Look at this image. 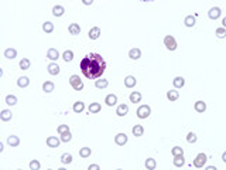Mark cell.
I'll return each instance as SVG.
<instances>
[{
    "mask_svg": "<svg viewBox=\"0 0 226 170\" xmlns=\"http://www.w3.org/2000/svg\"><path fill=\"white\" fill-rule=\"evenodd\" d=\"M81 71L89 79H99L106 70V63L103 57L96 52H91L82 58L79 64Z\"/></svg>",
    "mask_w": 226,
    "mask_h": 170,
    "instance_id": "cell-1",
    "label": "cell"
},
{
    "mask_svg": "<svg viewBox=\"0 0 226 170\" xmlns=\"http://www.w3.org/2000/svg\"><path fill=\"white\" fill-rule=\"evenodd\" d=\"M70 84L75 91H82V89H84V82H82V79L79 78V75H72V77L70 78Z\"/></svg>",
    "mask_w": 226,
    "mask_h": 170,
    "instance_id": "cell-2",
    "label": "cell"
},
{
    "mask_svg": "<svg viewBox=\"0 0 226 170\" xmlns=\"http://www.w3.org/2000/svg\"><path fill=\"white\" fill-rule=\"evenodd\" d=\"M137 118L140 119H147L150 116V114H151V108L149 106V105H141V106L137 108Z\"/></svg>",
    "mask_w": 226,
    "mask_h": 170,
    "instance_id": "cell-3",
    "label": "cell"
},
{
    "mask_svg": "<svg viewBox=\"0 0 226 170\" xmlns=\"http://www.w3.org/2000/svg\"><path fill=\"white\" fill-rule=\"evenodd\" d=\"M164 45L168 48V50H170V51L177 50V41H175L174 36H171V34L165 36V37H164Z\"/></svg>",
    "mask_w": 226,
    "mask_h": 170,
    "instance_id": "cell-4",
    "label": "cell"
},
{
    "mask_svg": "<svg viewBox=\"0 0 226 170\" xmlns=\"http://www.w3.org/2000/svg\"><path fill=\"white\" fill-rule=\"evenodd\" d=\"M206 160H208V157H206V155L205 153H199V155L194 159V166L198 167V169H201V167L205 166V163H206Z\"/></svg>",
    "mask_w": 226,
    "mask_h": 170,
    "instance_id": "cell-5",
    "label": "cell"
},
{
    "mask_svg": "<svg viewBox=\"0 0 226 170\" xmlns=\"http://www.w3.org/2000/svg\"><path fill=\"white\" fill-rule=\"evenodd\" d=\"M115 143L119 145V146H123V145L127 143V135L126 133H117L115 136Z\"/></svg>",
    "mask_w": 226,
    "mask_h": 170,
    "instance_id": "cell-6",
    "label": "cell"
},
{
    "mask_svg": "<svg viewBox=\"0 0 226 170\" xmlns=\"http://www.w3.org/2000/svg\"><path fill=\"white\" fill-rule=\"evenodd\" d=\"M61 139H58L57 136H48L47 137V145L48 148H58Z\"/></svg>",
    "mask_w": 226,
    "mask_h": 170,
    "instance_id": "cell-7",
    "label": "cell"
},
{
    "mask_svg": "<svg viewBox=\"0 0 226 170\" xmlns=\"http://www.w3.org/2000/svg\"><path fill=\"white\" fill-rule=\"evenodd\" d=\"M88 36H89L91 40H98L99 36H100V29H99V27H92V29L89 30Z\"/></svg>",
    "mask_w": 226,
    "mask_h": 170,
    "instance_id": "cell-8",
    "label": "cell"
},
{
    "mask_svg": "<svg viewBox=\"0 0 226 170\" xmlns=\"http://www.w3.org/2000/svg\"><path fill=\"white\" fill-rule=\"evenodd\" d=\"M220 13H222V11H220V9L219 7H212L211 10H209V19H212V20H216V19H219V17H220Z\"/></svg>",
    "mask_w": 226,
    "mask_h": 170,
    "instance_id": "cell-9",
    "label": "cell"
},
{
    "mask_svg": "<svg viewBox=\"0 0 226 170\" xmlns=\"http://www.w3.org/2000/svg\"><path fill=\"white\" fill-rule=\"evenodd\" d=\"M47 70H48V72H50L51 75H58L59 74V67H58V64H57V63L48 64Z\"/></svg>",
    "mask_w": 226,
    "mask_h": 170,
    "instance_id": "cell-10",
    "label": "cell"
},
{
    "mask_svg": "<svg viewBox=\"0 0 226 170\" xmlns=\"http://www.w3.org/2000/svg\"><path fill=\"white\" fill-rule=\"evenodd\" d=\"M136 82H137V79H136L133 75H127V77L124 78V85H126L127 88H133V87H136Z\"/></svg>",
    "mask_w": 226,
    "mask_h": 170,
    "instance_id": "cell-11",
    "label": "cell"
},
{
    "mask_svg": "<svg viewBox=\"0 0 226 170\" xmlns=\"http://www.w3.org/2000/svg\"><path fill=\"white\" fill-rule=\"evenodd\" d=\"M105 102L107 106H113V105L117 104V96L115 95V94H110V95H107L105 98Z\"/></svg>",
    "mask_w": 226,
    "mask_h": 170,
    "instance_id": "cell-12",
    "label": "cell"
},
{
    "mask_svg": "<svg viewBox=\"0 0 226 170\" xmlns=\"http://www.w3.org/2000/svg\"><path fill=\"white\" fill-rule=\"evenodd\" d=\"M47 57L50 60H52V61H55V60H58L59 58V52L57 48H50L47 51Z\"/></svg>",
    "mask_w": 226,
    "mask_h": 170,
    "instance_id": "cell-13",
    "label": "cell"
},
{
    "mask_svg": "<svg viewBox=\"0 0 226 170\" xmlns=\"http://www.w3.org/2000/svg\"><path fill=\"white\" fill-rule=\"evenodd\" d=\"M127 112H129V106L126 104L119 105V106H117V109H116V114L119 115V116H126V115H127Z\"/></svg>",
    "mask_w": 226,
    "mask_h": 170,
    "instance_id": "cell-14",
    "label": "cell"
},
{
    "mask_svg": "<svg viewBox=\"0 0 226 170\" xmlns=\"http://www.w3.org/2000/svg\"><path fill=\"white\" fill-rule=\"evenodd\" d=\"M194 108H195V111H197V112L202 114V112L206 111V104H205L204 101H197L195 105H194Z\"/></svg>",
    "mask_w": 226,
    "mask_h": 170,
    "instance_id": "cell-15",
    "label": "cell"
},
{
    "mask_svg": "<svg viewBox=\"0 0 226 170\" xmlns=\"http://www.w3.org/2000/svg\"><path fill=\"white\" fill-rule=\"evenodd\" d=\"M11 116H13V114H11V111H9V109H3V111L0 112V119H2L3 122L10 121Z\"/></svg>",
    "mask_w": 226,
    "mask_h": 170,
    "instance_id": "cell-16",
    "label": "cell"
},
{
    "mask_svg": "<svg viewBox=\"0 0 226 170\" xmlns=\"http://www.w3.org/2000/svg\"><path fill=\"white\" fill-rule=\"evenodd\" d=\"M129 57L131 60H139L141 57V51H140V48H131L130 51H129Z\"/></svg>",
    "mask_w": 226,
    "mask_h": 170,
    "instance_id": "cell-17",
    "label": "cell"
},
{
    "mask_svg": "<svg viewBox=\"0 0 226 170\" xmlns=\"http://www.w3.org/2000/svg\"><path fill=\"white\" fill-rule=\"evenodd\" d=\"M68 30H70V34H72V36H77V34L81 33V27H79V24H77V23H71L70 27H68Z\"/></svg>",
    "mask_w": 226,
    "mask_h": 170,
    "instance_id": "cell-18",
    "label": "cell"
},
{
    "mask_svg": "<svg viewBox=\"0 0 226 170\" xmlns=\"http://www.w3.org/2000/svg\"><path fill=\"white\" fill-rule=\"evenodd\" d=\"M54 88H55V85H54V82H51V81H45L43 84V91H44V92H47V94L52 92Z\"/></svg>",
    "mask_w": 226,
    "mask_h": 170,
    "instance_id": "cell-19",
    "label": "cell"
},
{
    "mask_svg": "<svg viewBox=\"0 0 226 170\" xmlns=\"http://www.w3.org/2000/svg\"><path fill=\"white\" fill-rule=\"evenodd\" d=\"M89 114H98V112H100V109H102V106H100V104L99 102H92L91 105H89Z\"/></svg>",
    "mask_w": 226,
    "mask_h": 170,
    "instance_id": "cell-20",
    "label": "cell"
},
{
    "mask_svg": "<svg viewBox=\"0 0 226 170\" xmlns=\"http://www.w3.org/2000/svg\"><path fill=\"white\" fill-rule=\"evenodd\" d=\"M131 132H133V135H134L136 137L143 136V133H144V128H143L141 125H134V126H133V129H131Z\"/></svg>",
    "mask_w": 226,
    "mask_h": 170,
    "instance_id": "cell-21",
    "label": "cell"
},
{
    "mask_svg": "<svg viewBox=\"0 0 226 170\" xmlns=\"http://www.w3.org/2000/svg\"><path fill=\"white\" fill-rule=\"evenodd\" d=\"M7 143L10 145V146H13V148H16V146L20 145V139H18V136H16V135H11V136L7 137Z\"/></svg>",
    "mask_w": 226,
    "mask_h": 170,
    "instance_id": "cell-22",
    "label": "cell"
},
{
    "mask_svg": "<svg viewBox=\"0 0 226 170\" xmlns=\"http://www.w3.org/2000/svg\"><path fill=\"white\" fill-rule=\"evenodd\" d=\"M64 13H65V9L62 7V6H54V7H52V14L55 16V17H61L62 14H64Z\"/></svg>",
    "mask_w": 226,
    "mask_h": 170,
    "instance_id": "cell-23",
    "label": "cell"
},
{
    "mask_svg": "<svg viewBox=\"0 0 226 170\" xmlns=\"http://www.w3.org/2000/svg\"><path fill=\"white\" fill-rule=\"evenodd\" d=\"M167 98L170 101H177L179 98V92L177 91V89H170L167 92Z\"/></svg>",
    "mask_w": 226,
    "mask_h": 170,
    "instance_id": "cell-24",
    "label": "cell"
},
{
    "mask_svg": "<svg viewBox=\"0 0 226 170\" xmlns=\"http://www.w3.org/2000/svg\"><path fill=\"white\" fill-rule=\"evenodd\" d=\"M4 57L9 60H14L17 57V51H16L14 48H7L6 51H4Z\"/></svg>",
    "mask_w": 226,
    "mask_h": 170,
    "instance_id": "cell-25",
    "label": "cell"
},
{
    "mask_svg": "<svg viewBox=\"0 0 226 170\" xmlns=\"http://www.w3.org/2000/svg\"><path fill=\"white\" fill-rule=\"evenodd\" d=\"M140 101H141V94L137 92V91H133V92L130 94V102L137 104V102H140Z\"/></svg>",
    "mask_w": 226,
    "mask_h": 170,
    "instance_id": "cell-26",
    "label": "cell"
},
{
    "mask_svg": "<svg viewBox=\"0 0 226 170\" xmlns=\"http://www.w3.org/2000/svg\"><path fill=\"white\" fill-rule=\"evenodd\" d=\"M17 85L20 87V88H26V87L30 85V79L27 77H20L17 79Z\"/></svg>",
    "mask_w": 226,
    "mask_h": 170,
    "instance_id": "cell-27",
    "label": "cell"
},
{
    "mask_svg": "<svg viewBox=\"0 0 226 170\" xmlns=\"http://www.w3.org/2000/svg\"><path fill=\"white\" fill-rule=\"evenodd\" d=\"M172 84H174L175 88H183L184 85H185V79H184L183 77H175Z\"/></svg>",
    "mask_w": 226,
    "mask_h": 170,
    "instance_id": "cell-28",
    "label": "cell"
},
{
    "mask_svg": "<svg viewBox=\"0 0 226 170\" xmlns=\"http://www.w3.org/2000/svg\"><path fill=\"white\" fill-rule=\"evenodd\" d=\"M84 109H85V104L82 101H78V102L73 104V112H75V114H81Z\"/></svg>",
    "mask_w": 226,
    "mask_h": 170,
    "instance_id": "cell-29",
    "label": "cell"
},
{
    "mask_svg": "<svg viewBox=\"0 0 226 170\" xmlns=\"http://www.w3.org/2000/svg\"><path fill=\"white\" fill-rule=\"evenodd\" d=\"M185 164V159L184 156H175L174 157V166L175 167H183Z\"/></svg>",
    "mask_w": 226,
    "mask_h": 170,
    "instance_id": "cell-30",
    "label": "cell"
},
{
    "mask_svg": "<svg viewBox=\"0 0 226 170\" xmlns=\"http://www.w3.org/2000/svg\"><path fill=\"white\" fill-rule=\"evenodd\" d=\"M109 85V81L107 79H96V82H95V87L96 88H99V89H103V88H106Z\"/></svg>",
    "mask_w": 226,
    "mask_h": 170,
    "instance_id": "cell-31",
    "label": "cell"
},
{
    "mask_svg": "<svg viewBox=\"0 0 226 170\" xmlns=\"http://www.w3.org/2000/svg\"><path fill=\"white\" fill-rule=\"evenodd\" d=\"M156 166H157L156 159H153V157H149V159L146 160V167H147V170H154V169H156Z\"/></svg>",
    "mask_w": 226,
    "mask_h": 170,
    "instance_id": "cell-32",
    "label": "cell"
},
{
    "mask_svg": "<svg viewBox=\"0 0 226 170\" xmlns=\"http://www.w3.org/2000/svg\"><path fill=\"white\" fill-rule=\"evenodd\" d=\"M62 58H64L65 63H70V61L73 60V52L71 51V50H66V51H64V54H62Z\"/></svg>",
    "mask_w": 226,
    "mask_h": 170,
    "instance_id": "cell-33",
    "label": "cell"
},
{
    "mask_svg": "<svg viewBox=\"0 0 226 170\" xmlns=\"http://www.w3.org/2000/svg\"><path fill=\"white\" fill-rule=\"evenodd\" d=\"M184 24L186 27H194L195 26V17L194 16H186L185 19H184Z\"/></svg>",
    "mask_w": 226,
    "mask_h": 170,
    "instance_id": "cell-34",
    "label": "cell"
},
{
    "mask_svg": "<svg viewBox=\"0 0 226 170\" xmlns=\"http://www.w3.org/2000/svg\"><path fill=\"white\" fill-rule=\"evenodd\" d=\"M91 153H92L91 148H82L79 150V156H81V157H84V159L89 157V156H91Z\"/></svg>",
    "mask_w": 226,
    "mask_h": 170,
    "instance_id": "cell-35",
    "label": "cell"
},
{
    "mask_svg": "<svg viewBox=\"0 0 226 170\" xmlns=\"http://www.w3.org/2000/svg\"><path fill=\"white\" fill-rule=\"evenodd\" d=\"M43 30L45 33H52V31H54V24H52L51 21H45L43 24Z\"/></svg>",
    "mask_w": 226,
    "mask_h": 170,
    "instance_id": "cell-36",
    "label": "cell"
},
{
    "mask_svg": "<svg viewBox=\"0 0 226 170\" xmlns=\"http://www.w3.org/2000/svg\"><path fill=\"white\" fill-rule=\"evenodd\" d=\"M61 162L64 163V164H70V163H72V155H70V153H64V155L61 156Z\"/></svg>",
    "mask_w": 226,
    "mask_h": 170,
    "instance_id": "cell-37",
    "label": "cell"
},
{
    "mask_svg": "<svg viewBox=\"0 0 226 170\" xmlns=\"http://www.w3.org/2000/svg\"><path fill=\"white\" fill-rule=\"evenodd\" d=\"M171 153H172V156H184V149L181 148V146H174L172 148V150H171Z\"/></svg>",
    "mask_w": 226,
    "mask_h": 170,
    "instance_id": "cell-38",
    "label": "cell"
},
{
    "mask_svg": "<svg viewBox=\"0 0 226 170\" xmlns=\"http://www.w3.org/2000/svg\"><path fill=\"white\" fill-rule=\"evenodd\" d=\"M6 104L10 105V106H14V105L17 104V98H16L14 95H7L6 96Z\"/></svg>",
    "mask_w": 226,
    "mask_h": 170,
    "instance_id": "cell-39",
    "label": "cell"
},
{
    "mask_svg": "<svg viewBox=\"0 0 226 170\" xmlns=\"http://www.w3.org/2000/svg\"><path fill=\"white\" fill-rule=\"evenodd\" d=\"M197 141H198V137L194 132H190L188 135H186V142H188V143H195Z\"/></svg>",
    "mask_w": 226,
    "mask_h": 170,
    "instance_id": "cell-40",
    "label": "cell"
},
{
    "mask_svg": "<svg viewBox=\"0 0 226 170\" xmlns=\"http://www.w3.org/2000/svg\"><path fill=\"white\" fill-rule=\"evenodd\" d=\"M216 37L218 38H225L226 37V29H223V27H219V29H216Z\"/></svg>",
    "mask_w": 226,
    "mask_h": 170,
    "instance_id": "cell-41",
    "label": "cell"
},
{
    "mask_svg": "<svg viewBox=\"0 0 226 170\" xmlns=\"http://www.w3.org/2000/svg\"><path fill=\"white\" fill-rule=\"evenodd\" d=\"M72 139V135H71V132L68 130V132H65V133H62L61 135V142H65V143H68V142Z\"/></svg>",
    "mask_w": 226,
    "mask_h": 170,
    "instance_id": "cell-42",
    "label": "cell"
},
{
    "mask_svg": "<svg viewBox=\"0 0 226 170\" xmlns=\"http://www.w3.org/2000/svg\"><path fill=\"white\" fill-rule=\"evenodd\" d=\"M20 68H21V70H28L30 68V60L23 58L21 61H20Z\"/></svg>",
    "mask_w": 226,
    "mask_h": 170,
    "instance_id": "cell-43",
    "label": "cell"
},
{
    "mask_svg": "<svg viewBox=\"0 0 226 170\" xmlns=\"http://www.w3.org/2000/svg\"><path fill=\"white\" fill-rule=\"evenodd\" d=\"M40 162H38V160H31V162H30V169L31 170H40Z\"/></svg>",
    "mask_w": 226,
    "mask_h": 170,
    "instance_id": "cell-44",
    "label": "cell"
},
{
    "mask_svg": "<svg viewBox=\"0 0 226 170\" xmlns=\"http://www.w3.org/2000/svg\"><path fill=\"white\" fill-rule=\"evenodd\" d=\"M70 130V128H68V125H59L58 126V133L59 135H62V133H65Z\"/></svg>",
    "mask_w": 226,
    "mask_h": 170,
    "instance_id": "cell-45",
    "label": "cell"
},
{
    "mask_svg": "<svg viewBox=\"0 0 226 170\" xmlns=\"http://www.w3.org/2000/svg\"><path fill=\"white\" fill-rule=\"evenodd\" d=\"M88 170H100V167H99V164H91L88 167Z\"/></svg>",
    "mask_w": 226,
    "mask_h": 170,
    "instance_id": "cell-46",
    "label": "cell"
},
{
    "mask_svg": "<svg viewBox=\"0 0 226 170\" xmlns=\"http://www.w3.org/2000/svg\"><path fill=\"white\" fill-rule=\"evenodd\" d=\"M205 170H218V169H216L215 166H208V167H206V169H205Z\"/></svg>",
    "mask_w": 226,
    "mask_h": 170,
    "instance_id": "cell-47",
    "label": "cell"
},
{
    "mask_svg": "<svg viewBox=\"0 0 226 170\" xmlns=\"http://www.w3.org/2000/svg\"><path fill=\"white\" fill-rule=\"evenodd\" d=\"M222 160L226 163V152H223V155H222Z\"/></svg>",
    "mask_w": 226,
    "mask_h": 170,
    "instance_id": "cell-48",
    "label": "cell"
},
{
    "mask_svg": "<svg viewBox=\"0 0 226 170\" xmlns=\"http://www.w3.org/2000/svg\"><path fill=\"white\" fill-rule=\"evenodd\" d=\"M222 24H223V29H226V17L222 20Z\"/></svg>",
    "mask_w": 226,
    "mask_h": 170,
    "instance_id": "cell-49",
    "label": "cell"
},
{
    "mask_svg": "<svg viewBox=\"0 0 226 170\" xmlns=\"http://www.w3.org/2000/svg\"><path fill=\"white\" fill-rule=\"evenodd\" d=\"M93 2H89V0H84V4H92Z\"/></svg>",
    "mask_w": 226,
    "mask_h": 170,
    "instance_id": "cell-50",
    "label": "cell"
},
{
    "mask_svg": "<svg viewBox=\"0 0 226 170\" xmlns=\"http://www.w3.org/2000/svg\"><path fill=\"white\" fill-rule=\"evenodd\" d=\"M58 170H66V169H64V167H61V169H58Z\"/></svg>",
    "mask_w": 226,
    "mask_h": 170,
    "instance_id": "cell-51",
    "label": "cell"
},
{
    "mask_svg": "<svg viewBox=\"0 0 226 170\" xmlns=\"http://www.w3.org/2000/svg\"><path fill=\"white\" fill-rule=\"evenodd\" d=\"M17 170H21V169H17Z\"/></svg>",
    "mask_w": 226,
    "mask_h": 170,
    "instance_id": "cell-52",
    "label": "cell"
},
{
    "mask_svg": "<svg viewBox=\"0 0 226 170\" xmlns=\"http://www.w3.org/2000/svg\"><path fill=\"white\" fill-rule=\"evenodd\" d=\"M48 170H52V169H48Z\"/></svg>",
    "mask_w": 226,
    "mask_h": 170,
    "instance_id": "cell-53",
    "label": "cell"
},
{
    "mask_svg": "<svg viewBox=\"0 0 226 170\" xmlns=\"http://www.w3.org/2000/svg\"><path fill=\"white\" fill-rule=\"evenodd\" d=\"M117 170H122V169H117Z\"/></svg>",
    "mask_w": 226,
    "mask_h": 170,
    "instance_id": "cell-54",
    "label": "cell"
}]
</instances>
